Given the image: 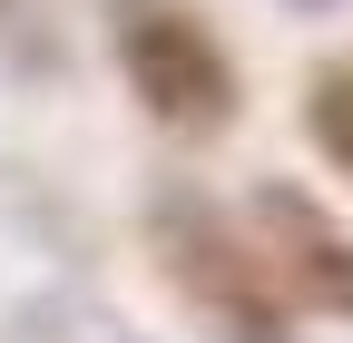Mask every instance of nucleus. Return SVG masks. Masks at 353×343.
Masks as SVG:
<instances>
[{
	"label": "nucleus",
	"instance_id": "39448f33",
	"mask_svg": "<svg viewBox=\"0 0 353 343\" xmlns=\"http://www.w3.org/2000/svg\"><path fill=\"white\" fill-rule=\"evenodd\" d=\"M304 138L324 147V167L353 177V59H324L304 79Z\"/></svg>",
	"mask_w": 353,
	"mask_h": 343
},
{
	"label": "nucleus",
	"instance_id": "7ed1b4c3",
	"mask_svg": "<svg viewBox=\"0 0 353 343\" xmlns=\"http://www.w3.org/2000/svg\"><path fill=\"white\" fill-rule=\"evenodd\" d=\"M245 236L265 255V275L294 314H324V324H353V226L314 187L294 177H255L245 187Z\"/></svg>",
	"mask_w": 353,
	"mask_h": 343
},
{
	"label": "nucleus",
	"instance_id": "20e7f679",
	"mask_svg": "<svg viewBox=\"0 0 353 343\" xmlns=\"http://www.w3.org/2000/svg\"><path fill=\"white\" fill-rule=\"evenodd\" d=\"M0 343H157L138 333L108 294H88V284H30L10 314H0Z\"/></svg>",
	"mask_w": 353,
	"mask_h": 343
},
{
	"label": "nucleus",
	"instance_id": "f257e3e1",
	"mask_svg": "<svg viewBox=\"0 0 353 343\" xmlns=\"http://www.w3.org/2000/svg\"><path fill=\"white\" fill-rule=\"evenodd\" d=\"M138 226H148V255H157L167 294L187 304V324L206 343H294V304L275 294V275H265L236 206H216L196 177H157Z\"/></svg>",
	"mask_w": 353,
	"mask_h": 343
},
{
	"label": "nucleus",
	"instance_id": "423d86ee",
	"mask_svg": "<svg viewBox=\"0 0 353 343\" xmlns=\"http://www.w3.org/2000/svg\"><path fill=\"white\" fill-rule=\"evenodd\" d=\"M20 20H30V0H0V30H20Z\"/></svg>",
	"mask_w": 353,
	"mask_h": 343
},
{
	"label": "nucleus",
	"instance_id": "f03ea898",
	"mask_svg": "<svg viewBox=\"0 0 353 343\" xmlns=\"http://www.w3.org/2000/svg\"><path fill=\"white\" fill-rule=\"evenodd\" d=\"M99 20H108V59L148 127H167V138H226L236 127V108H245L236 50L187 0H108Z\"/></svg>",
	"mask_w": 353,
	"mask_h": 343
},
{
	"label": "nucleus",
	"instance_id": "0eeeda50",
	"mask_svg": "<svg viewBox=\"0 0 353 343\" xmlns=\"http://www.w3.org/2000/svg\"><path fill=\"white\" fill-rule=\"evenodd\" d=\"M285 10H343V0H285Z\"/></svg>",
	"mask_w": 353,
	"mask_h": 343
}]
</instances>
